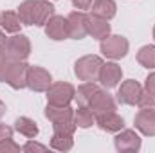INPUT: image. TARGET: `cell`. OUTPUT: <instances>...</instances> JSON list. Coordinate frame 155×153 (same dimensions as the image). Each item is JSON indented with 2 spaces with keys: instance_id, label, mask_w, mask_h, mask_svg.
<instances>
[{
  "instance_id": "obj_6",
  "label": "cell",
  "mask_w": 155,
  "mask_h": 153,
  "mask_svg": "<svg viewBox=\"0 0 155 153\" xmlns=\"http://www.w3.org/2000/svg\"><path fill=\"white\" fill-rule=\"evenodd\" d=\"M116 150L121 153H137L141 150V137L135 133V130H121L117 132L116 139H114Z\"/></svg>"
},
{
  "instance_id": "obj_5",
  "label": "cell",
  "mask_w": 155,
  "mask_h": 153,
  "mask_svg": "<svg viewBox=\"0 0 155 153\" xmlns=\"http://www.w3.org/2000/svg\"><path fill=\"white\" fill-rule=\"evenodd\" d=\"M4 49H5V54L9 60L25 61L31 54V41L24 34H15V36L7 38V43Z\"/></svg>"
},
{
  "instance_id": "obj_12",
  "label": "cell",
  "mask_w": 155,
  "mask_h": 153,
  "mask_svg": "<svg viewBox=\"0 0 155 153\" xmlns=\"http://www.w3.org/2000/svg\"><path fill=\"white\" fill-rule=\"evenodd\" d=\"M87 20H88V15H85L83 11H72V13L67 16L69 38L83 40L87 36Z\"/></svg>"
},
{
  "instance_id": "obj_15",
  "label": "cell",
  "mask_w": 155,
  "mask_h": 153,
  "mask_svg": "<svg viewBox=\"0 0 155 153\" xmlns=\"http://www.w3.org/2000/svg\"><path fill=\"white\" fill-rule=\"evenodd\" d=\"M87 34H90L96 40H103L110 34V24L105 18H99L96 15H88L87 20Z\"/></svg>"
},
{
  "instance_id": "obj_14",
  "label": "cell",
  "mask_w": 155,
  "mask_h": 153,
  "mask_svg": "<svg viewBox=\"0 0 155 153\" xmlns=\"http://www.w3.org/2000/svg\"><path fill=\"white\" fill-rule=\"evenodd\" d=\"M96 122L97 126L107 132V133H117L124 128V119L121 115H117L116 112H108V114L96 115Z\"/></svg>"
},
{
  "instance_id": "obj_1",
  "label": "cell",
  "mask_w": 155,
  "mask_h": 153,
  "mask_svg": "<svg viewBox=\"0 0 155 153\" xmlns=\"http://www.w3.org/2000/svg\"><path fill=\"white\" fill-rule=\"evenodd\" d=\"M29 67L25 61H18V60H7L2 67H0V81L7 83L11 88L15 90H22L27 86V74H29Z\"/></svg>"
},
{
  "instance_id": "obj_33",
  "label": "cell",
  "mask_w": 155,
  "mask_h": 153,
  "mask_svg": "<svg viewBox=\"0 0 155 153\" xmlns=\"http://www.w3.org/2000/svg\"><path fill=\"white\" fill-rule=\"evenodd\" d=\"M7 60H9V58H7V54H5V49H2V47H0V67H2Z\"/></svg>"
},
{
  "instance_id": "obj_21",
  "label": "cell",
  "mask_w": 155,
  "mask_h": 153,
  "mask_svg": "<svg viewBox=\"0 0 155 153\" xmlns=\"http://www.w3.org/2000/svg\"><path fill=\"white\" fill-rule=\"evenodd\" d=\"M15 130H16L18 133H22L24 137H27V139H35V137L38 135V126H36V122H35L33 119H29V117H18V119L15 121Z\"/></svg>"
},
{
  "instance_id": "obj_22",
  "label": "cell",
  "mask_w": 155,
  "mask_h": 153,
  "mask_svg": "<svg viewBox=\"0 0 155 153\" xmlns=\"http://www.w3.org/2000/svg\"><path fill=\"white\" fill-rule=\"evenodd\" d=\"M74 146V139L71 133H60V132H54L52 139H51V148L52 150H58V151H71Z\"/></svg>"
},
{
  "instance_id": "obj_9",
  "label": "cell",
  "mask_w": 155,
  "mask_h": 153,
  "mask_svg": "<svg viewBox=\"0 0 155 153\" xmlns=\"http://www.w3.org/2000/svg\"><path fill=\"white\" fill-rule=\"evenodd\" d=\"M52 85L51 74L41 67H29L27 74V88L33 92H47V88Z\"/></svg>"
},
{
  "instance_id": "obj_36",
  "label": "cell",
  "mask_w": 155,
  "mask_h": 153,
  "mask_svg": "<svg viewBox=\"0 0 155 153\" xmlns=\"http://www.w3.org/2000/svg\"><path fill=\"white\" fill-rule=\"evenodd\" d=\"M153 40H155V27H153Z\"/></svg>"
},
{
  "instance_id": "obj_19",
  "label": "cell",
  "mask_w": 155,
  "mask_h": 153,
  "mask_svg": "<svg viewBox=\"0 0 155 153\" xmlns=\"http://www.w3.org/2000/svg\"><path fill=\"white\" fill-rule=\"evenodd\" d=\"M97 90H99V86H97L94 81H85L83 85H79V86H78L74 99L78 101V105H79V106H88V103H90L92 96H94Z\"/></svg>"
},
{
  "instance_id": "obj_28",
  "label": "cell",
  "mask_w": 155,
  "mask_h": 153,
  "mask_svg": "<svg viewBox=\"0 0 155 153\" xmlns=\"http://www.w3.org/2000/svg\"><path fill=\"white\" fill-rule=\"evenodd\" d=\"M16 151H20V146L13 141V137L0 142V153H16Z\"/></svg>"
},
{
  "instance_id": "obj_3",
  "label": "cell",
  "mask_w": 155,
  "mask_h": 153,
  "mask_svg": "<svg viewBox=\"0 0 155 153\" xmlns=\"http://www.w3.org/2000/svg\"><path fill=\"white\" fill-rule=\"evenodd\" d=\"M74 96H76V88L71 83L58 81V83H52L47 88V103L49 105L67 106V105H71V101L74 99Z\"/></svg>"
},
{
  "instance_id": "obj_32",
  "label": "cell",
  "mask_w": 155,
  "mask_h": 153,
  "mask_svg": "<svg viewBox=\"0 0 155 153\" xmlns=\"http://www.w3.org/2000/svg\"><path fill=\"white\" fill-rule=\"evenodd\" d=\"M72 2V5L79 9V11H85V9H90V5H92V0H71Z\"/></svg>"
},
{
  "instance_id": "obj_13",
  "label": "cell",
  "mask_w": 155,
  "mask_h": 153,
  "mask_svg": "<svg viewBox=\"0 0 155 153\" xmlns=\"http://www.w3.org/2000/svg\"><path fill=\"white\" fill-rule=\"evenodd\" d=\"M134 124L143 135L155 137V106L153 108H141L134 119Z\"/></svg>"
},
{
  "instance_id": "obj_23",
  "label": "cell",
  "mask_w": 155,
  "mask_h": 153,
  "mask_svg": "<svg viewBox=\"0 0 155 153\" xmlns=\"http://www.w3.org/2000/svg\"><path fill=\"white\" fill-rule=\"evenodd\" d=\"M35 5L36 0H25L18 5V16L24 25H35Z\"/></svg>"
},
{
  "instance_id": "obj_8",
  "label": "cell",
  "mask_w": 155,
  "mask_h": 153,
  "mask_svg": "<svg viewBox=\"0 0 155 153\" xmlns=\"http://www.w3.org/2000/svg\"><path fill=\"white\" fill-rule=\"evenodd\" d=\"M88 108L92 110L94 115L116 112V99H114L107 90L99 88V90L92 96V99H90V103H88Z\"/></svg>"
},
{
  "instance_id": "obj_7",
  "label": "cell",
  "mask_w": 155,
  "mask_h": 153,
  "mask_svg": "<svg viewBox=\"0 0 155 153\" xmlns=\"http://www.w3.org/2000/svg\"><path fill=\"white\" fill-rule=\"evenodd\" d=\"M141 92H143V86L139 85V81H135V79H126V81L121 83V86H119V90H117V101H119L121 105L134 106V105H137Z\"/></svg>"
},
{
  "instance_id": "obj_10",
  "label": "cell",
  "mask_w": 155,
  "mask_h": 153,
  "mask_svg": "<svg viewBox=\"0 0 155 153\" xmlns=\"http://www.w3.org/2000/svg\"><path fill=\"white\" fill-rule=\"evenodd\" d=\"M45 34L51 40H56V41H61V40L69 38V24H67V18L65 16H60V15H52L47 24H45Z\"/></svg>"
},
{
  "instance_id": "obj_16",
  "label": "cell",
  "mask_w": 155,
  "mask_h": 153,
  "mask_svg": "<svg viewBox=\"0 0 155 153\" xmlns=\"http://www.w3.org/2000/svg\"><path fill=\"white\" fill-rule=\"evenodd\" d=\"M45 117L56 124V122H67V121H74V110L67 105V106H56V105H49L45 108Z\"/></svg>"
},
{
  "instance_id": "obj_34",
  "label": "cell",
  "mask_w": 155,
  "mask_h": 153,
  "mask_svg": "<svg viewBox=\"0 0 155 153\" xmlns=\"http://www.w3.org/2000/svg\"><path fill=\"white\" fill-rule=\"evenodd\" d=\"M5 43H7V38H5V34L2 33V29H0V47L4 49V47H5Z\"/></svg>"
},
{
  "instance_id": "obj_31",
  "label": "cell",
  "mask_w": 155,
  "mask_h": 153,
  "mask_svg": "<svg viewBox=\"0 0 155 153\" xmlns=\"http://www.w3.org/2000/svg\"><path fill=\"white\" fill-rule=\"evenodd\" d=\"M144 90H148L152 96H155V72H152L144 81Z\"/></svg>"
},
{
  "instance_id": "obj_18",
  "label": "cell",
  "mask_w": 155,
  "mask_h": 153,
  "mask_svg": "<svg viewBox=\"0 0 155 153\" xmlns=\"http://www.w3.org/2000/svg\"><path fill=\"white\" fill-rule=\"evenodd\" d=\"M54 15V5L49 2V0H36V5H35V25H45L47 20Z\"/></svg>"
},
{
  "instance_id": "obj_29",
  "label": "cell",
  "mask_w": 155,
  "mask_h": 153,
  "mask_svg": "<svg viewBox=\"0 0 155 153\" xmlns=\"http://www.w3.org/2000/svg\"><path fill=\"white\" fill-rule=\"evenodd\" d=\"M25 153H33V151H45L47 150V146L45 144H40V142H36V141H29V142H25L24 144V148H22Z\"/></svg>"
},
{
  "instance_id": "obj_2",
  "label": "cell",
  "mask_w": 155,
  "mask_h": 153,
  "mask_svg": "<svg viewBox=\"0 0 155 153\" xmlns=\"http://www.w3.org/2000/svg\"><path fill=\"white\" fill-rule=\"evenodd\" d=\"M103 67V60L99 56H83L79 58L74 65V74H76L81 81H97L99 77V70Z\"/></svg>"
},
{
  "instance_id": "obj_25",
  "label": "cell",
  "mask_w": 155,
  "mask_h": 153,
  "mask_svg": "<svg viewBox=\"0 0 155 153\" xmlns=\"http://www.w3.org/2000/svg\"><path fill=\"white\" fill-rule=\"evenodd\" d=\"M137 61L144 69H155V45H144L137 52Z\"/></svg>"
},
{
  "instance_id": "obj_27",
  "label": "cell",
  "mask_w": 155,
  "mask_h": 153,
  "mask_svg": "<svg viewBox=\"0 0 155 153\" xmlns=\"http://www.w3.org/2000/svg\"><path fill=\"white\" fill-rule=\"evenodd\" d=\"M54 126V132H60V133H71V135H74V132H76V122L74 121H67V122H56V124H52Z\"/></svg>"
},
{
  "instance_id": "obj_4",
  "label": "cell",
  "mask_w": 155,
  "mask_h": 153,
  "mask_svg": "<svg viewBox=\"0 0 155 153\" xmlns=\"http://www.w3.org/2000/svg\"><path fill=\"white\" fill-rule=\"evenodd\" d=\"M99 49L103 52V56L110 58V60H121L128 54V49H130V43L124 36H119V34H108L107 38L101 40L99 43Z\"/></svg>"
},
{
  "instance_id": "obj_26",
  "label": "cell",
  "mask_w": 155,
  "mask_h": 153,
  "mask_svg": "<svg viewBox=\"0 0 155 153\" xmlns=\"http://www.w3.org/2000/svg\"><path fill=\"white\" fill-rule=\"evenodd\" d=\"M137 106L139 108H153L155 106V96H152L148 90L143 88V92L139 96V101H137Z\"/></svg>"
},
{
  "instance_id": "obj_11",
  "label": "cell",
  "mask_w": 155,
  "mask_h": 153,
  "mask_svg": "<svg viewBox=\"0 0 155 153\" xmlns=\"http://www.w3.org/2000/svg\"><path fill=\"white\" fill-rule=\"evenodd\" d=\"M121 77H123V69L114 61H108V63H103L97 81L101 83L103 88L108 90V88H116L119 85V81H121Z\"/></svg>"
},
{
  "instance_id": "obj_20",
  "label": "cell",
  "mask_w": 155,
  "mask_h": 153,
  "mask_svg": "<svg viewBox=\"0 0 155 153\" xmlns=\"http://www.w3.org/2000/svg\"><path fill=\"white\" fill-rule=\"evenodd\" d=\"M22 25H24V24H22L18 13H15V11H5V13L0 15V27H2L5 33L16 34Z\"/></svg>"
},
{
  "instance_id": "obj_24",
  "label": "cell",
  "mask_w": 155,
  "mask_h": 153,
  "mask_svg": "<svg viewBox=\"0 0 155 153\" xmlns=\"http://www.w3.org/2000/svg\"><path fill=\"white\" fill-rule=\"evenodd\" d=\"M74 122L79 128H90L96 122V115L92 114V110L88 106H79L74 112Z\"/></svg>"
},
{
  "instance_id": "obj_30",
  "label": "cell",
  "mask_w": 155,
  "mask_h": 153,
  "mask_svg": "<svg viewBox=\"0 0 155 153\" xmlns=\"http://www.w3.org/2000/svg\"><path fill=\"white\" fill-rule=\"evenodd\" d=\"M13 137V128H9L7 124L0 122V142H4L5 139H11Z\"/></svg>"
},
{
  "instance_id": "obj_17",
  "label": "cell",
  "mask_w": 155,
  "mask_h": 153,
  "mask_svg": "<svg viewBox=\"0 0 155 153\" xmlns=\"http://www.w3.org/2000/svg\"><path fill=\"white\" fill-rule=\"evenodd\" d=\"M117 5L114 0H94L92 5H90V15H96L99 18H105V20H110L116 16Z\"/></svg>"
},
{
  "instance_id": "obj_35",
  "label": "cell",
  "mask_w": 155,
  "mask_h": 153,
  "mask_svg": "<svg viewBox=\"0 0 155 153\" xmlns=\"http://www.w3.org/2000/svg\"><path fill=\"white\" fill-rule=\"evenodd\" d=\"M4 114H5V105H4V101L0 99V117H2Z\"/></svg>"
}]
</instances>
